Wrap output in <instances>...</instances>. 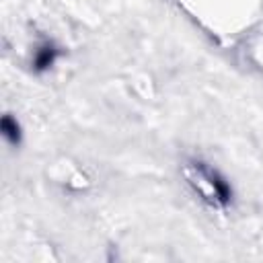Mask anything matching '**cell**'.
<instances>
[{
  "label": "cell",
  "mask_w": 263,
  "mask_h": 263,
  "mask_svg": "<svg viewBox=\"0 0 263 263\" xmlns=\"http://www.w3.org/2000/svg\"><path fill=\"white\" fill-rule=\"evenodd\" d=\"M2 132H4V136H6L12 144L18 140V125H16V121H12L10 117H4V119H2Z\"/></svg>",
  "instance_id": "cell-2"
},
{
  "label": "cell",
  "mask_w": 263,
  "mask_h": 263,
  "mask_svg": "<svg viewBox=\"0 0 263 263\" xmlns=\"http://www.w3.org/2000/svg\"><path fill=\"white\" fill-rule=\"evenodd\" d=\"M53 60H55V49L49 43H45L43 47H39L37 53H35V66L37 68H47V66L53 64Z\"/></svg>",
  "instance_id": "cell-1"
}]
</instances>
